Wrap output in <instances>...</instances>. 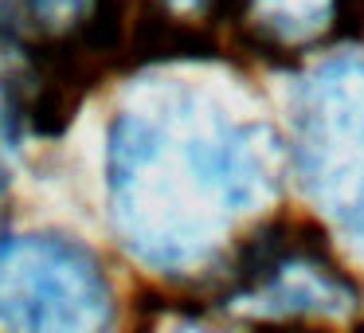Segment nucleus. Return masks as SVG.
Returning <instances> with one entry per match:
<instances>
[{
	"instance_id": "nucleus-1",
	"label": "nucleus",
	"mask_w": 364,
	"mask_h": 333,
	"mask_svg": "<svg viewBox=\"0 0 364 333\" xmlns=\"http://www.w3.org/2000/svg\"><path fill=\"white\" fill-rule=\"evenodd\" d=\"M106 184L137 259L173 275L204 267L274 192L267 130L196 90H157L110 122Z\"/></svg>"
},
{
	"instance_id": "nucleus-2",
	"label": "nucleus",
	"mask_w": 364,
	"mask_h": 333,
	"mask_svg": "<svg viewBox=\"0 0 364 333\" xmlns=\"http://www.w3.org/2000/svg\"><path fill=\"white\" fill-rule=\"evenodd\" d=\"M294 169L321 216L364 251V63H321L294 95Z\"/></svg>"
},
{
	"instance_id": "nucleus-3",
	"label": "nucleus",
	"mask_w": 364,
	"mask_h": 333,
	"mask_svg": "<svg viewBox=\"0 0 364 333\" xmlns=\"http://www.w3.org/2000/svg\"><path fill=\"white\" fill-rule=\"evenodd\" d=\"M114 294L106 270L67 236L0 239V329L110 333Z\"/></svg>"
},
{
	"instance_id": "nucleus-4",
	"label": "nucleus",
	"mask_w": 364,
	"mask_h": 333,
	"mask_svg": "<svg viewBox=\"0 0 364 333\" xmlns=\"http://www.w3.org/2000/svg\"><path fill=\"white\" fill-rule=\"evenodd\" d=\"M231 302L259 322L278 325L341 322L356 310V286L325 259L317 243L278 228L243 251Z\"/></svg>"
},
{
	"instance_id": "nucleus-5",
	"label": "nucleus",
	"mask_w": 364,
	"mask_h": 333,
	"mask_svg": "<svg viewBox=\"0 0 364 333\" xmlns=\"http://www.w3.org/2000/svg\"><path fill=\"white\" fill-rule=\"evenodd\" d=\"M348 0H239L235 24L259 51L301 56L345 32Z\"/></svg>"
},
{
	"instance_id": "nucleus-6",
	"label": "nucleus",
	"mask_w": 364,
	"mask_h": 333,
	"mask_svg": "<svg viewBox=\"0 0 364 333\" xmlns=\"http://www.w3.org/2000/svg\"><path fill=\"white\" fill-rule=\"evenodd\" d=\"M0 32H20L24 48L82 40L106 0H4Z\"/></svg>"
},
{
	"instance_id": "nucleus-7",
	"label": "nucleus",
	"mask_w": 364,
	"mask_h": 333,
	"mask_svg": "<svg viewBox=\"0 0 364 333\" xmlns=\"http://www.w3.org/2000/svg\"><path fill=\"white\" fill-rule=\"evenodd\" d=\"M16 118V98H12V83H0V134H4V126H12Z\"/></svg>"
},
{
	"instance_id": "nucleus-8",
	"label": "nucleus",
	"mask_w": 364,
	"mask_h": 333,
	"mask_svg": "<svg viewBox=\"0 0 364 333\" xmlns=\"http://www.w3.org/2000/svg\"><path fill=\"white\" fill-rule=\"evenodd\" d=\"M161 333H215V329H204V325H196V322H173V325H165Z\"/></svg>"
},
{
	"instance_id": "nucleus-9",
	"label": "nucleus",
	"mask_w": 364,
	"mask_h": 333,
	"mask_svg": "<svg viewBox=\"0 0 364 333\" xmlns=\"http://www.w3.org/2000/svg\"><path fill=\"white\" fill-rule=\"evenodd\" d=\"M360 333H364V329H360Z\"/></svg>"
}]
</instances>
